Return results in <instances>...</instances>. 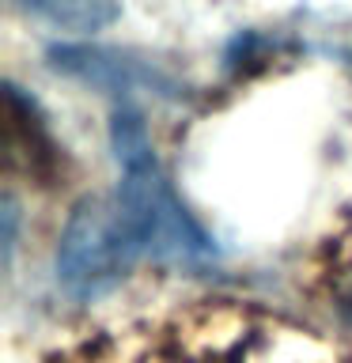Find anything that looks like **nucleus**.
Masks as SVG:
<instances>
[{
	"instance_id": "f03ea898",
	"label": "nucleus",
	"mask_w": 352,
	"mask_h": 363,
	"mask_svg": "<svg viewBox=\"0 0 352 363\" xmlns=\"http://www.w3.org/2000/svg\"><path fill=\"white\" fill-rule=\"evenodd\" d=\"M148 257L133 216L114 197H84L72 208L57 246V280L76 299H95L129 277V269Z\"/></svg>"
},
{
	"instance_id": "7ed1b4c3",
	"label": "nucleus",
	"mask_w": 352,
	"mask_h": 363,
	"mask_svg": "<svg viewBox=\"0 0 352 363\" xmlns=\"http://www.w3.org/2000/svg\"><path fill=\"white\" fill-rule=\"evenodd\" d=\"M23 11L57 23L65 30H99L118 19V4L114 0H11Z\"/></svg>"
},
{
	"instance_id": "f257e3e1",
	"label": "nucleus",
	"mask_w": 352,
	"mask_h": 363,
	"mask_svg": "<svg viewBox=\"0 0 352 363\" xmlns=\"http://www.w3.org/2000/svg\"><path fill=\"white\" fill-rule=\"evenodd\" d=\"M114 155L121 167L118 201L133 216L136 231L144 238L148 257L175 261V265H197L212 257L209 235L193 223V216L182 208L167 174L152 155V140L144 133V121L136 110H118L110 125Z\"/></svg>"
}]
</instances>
